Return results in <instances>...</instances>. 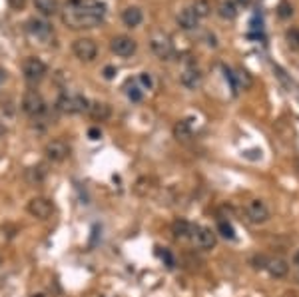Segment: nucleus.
I'll return each mask as SVG.
<instances>
[{"mask_svg": "<svg viewBox=\"0 0 299 297\" xmlns=\"http://www.w3.org/2000/svg\"><path fill=\"white\" fill-rule=\"evenodd\" d=\"M34 6L44 14V16H52L60 10L58 0H34Z\"/></svg>", "mask_w": 299, "mask_h": 297, "instance_id": "nucleus-19", "label": "nucleus"}, {"mask_svg": "<svg viewBox=\"0 0 299 297\" xmlns=\"http://www.w3.org/2000/svg\"><path fill=\"white\" fill-rule=\"evenodd\" d=\"M68 154H70V148H68V144H66L64 140H52V142H48L46 148H44V156H46L50 162H54V164L64 162V160L68 158Z\"/></svg>", "mask_w": 299, "mask_h": 297, "instance_id": "nucleus-9", "label": "nucleus"}, {"mask_svg": "<svg viewBox=\"0 0 299 297\" xmlns=\"http://www.w3.org/2000/svg\"><path fill=\"white\" fill-rule=\"evenodd\" d=\"M150 48H152V52L160 58V60H168V58L174 56V44H172L170 36L164 34V32H156L152 36V40H150Z\"/></svg>", "mask_w": 299, "mask_h": 297, "instance_id": "nucleus-5", "label": "nucleus"}, {"mask_svg": "<svg viewBox=\"0 0 299 297\" xmlns=\"http://www.w3.org/2000/svg\"><path fill=\"white\" fill-rule=\"evenodd\" d=\"M192 242L198 249H203V251H209V249H214L216 248V231H212L209 227L205 225H194L192 227Z\"/></svg>", "mask_w": 299, "mask_h": 297, "instance_id": "nucleus-2", "label": "nucleus"}, {"mask_svg": "<svg viewBox=\"0 0 299 297\" xmlns=\"http://www.w3.org/2000/svg\"><path fill=\"white\" fill-rule=\"evenodd\" d=\"M0 263H2V255H0Z\"/></svg>", "mask_w": 299, "mask_h": 297, "instance_id": "nucleus-40", "label": "nucleus"}, {"mask_svg": "<svg viewBox=\"0 0 299 297\" xmlns=\"http://www.w3.org/2000/svg\"><path fill=\"white\" fill-rule=\"evenodd\" d=\"M88 98H84L82 94H72V110L74 114H80V112H88Z\"/></svg>", "mask_w": 299, "mask_h": 297, "instance_id": "nucleus-23", "label": "nucleus"}, {"mask_svg": "<svg viewBox=\"0 0 299 297\" xmlns=\"http://www.w3.org/2000/svg\"><path fill=\"white\" fill-rule=\"evenodd\" d=\"M122 20H124V24H126L128 28H136V26L142 24L144 14H142V10H140L138 6H130V8H126V10L122 12Z\"/></svg>", "mask_w": 299, "mask_h": 297, "instance_id": "nucleus-17", "label": "nucleus"}, {"mask_svg": "<svg viewBox=\"0 0 299 297\" xmlns=\"http://www.w3.org/2000/svg\"><path fill=\"white\" fill-rule=\"evenodd\" d=\"M285 42L291 50H297L299 52V28H287L285 32Z\"/></svg>", "mask_w": 299, "mask_h": 297, "instance_id": "nucleus-24", "label": "nucleus"}, {"mask_svg": "<svg viewBox=\"0 0 299 297\" xmlns=\"http://www.w3.org/2000/svg\"><path fill=\"white\" fill-rule=\"evenodd\" d=\"M140 82H142V86H144V88H148V90H150V88L154 86V80H152V76H150L148 72L140 74Z\"/></svg>", "mask_w": 299, "mask_h": 297, "instance_id": "nucleus-30", "label": "nucleus"}, {"mask_svg": "<svg viewBox=\"0 0 299 297\" xmlns=\"http://www.w3.org/2000/svg\"><path fill=\"white\" fill-rule=\"evenodd\" d=\"M237 2H239V4H242V6H249V4L253 2V0H237Z\"/></svg>", "mask_w": 299, "mask_h": 297, "instance_id": "nucleus-36", "label": "nucleus"}, {"mask_svg": "<svg viewBox=\"0 0 299 297\" xmlns=\"http://www.w3.org/2000/svg\"><path fill=\"white\" fill-rule=\"evenodd\" d=\"M179 82H182V86H186L188 90H196V88L201 86V72L196 66L186 68L182 72V76H179Z\"/></svg>", "mask_w": 299, "mask_h": 297, "instance_id": "nucleus-12", "label": "nucleus"}, {"mask_svg": "<svg viewBox=\"0 0 299 297\" xmlns=\"http://www.w3.org/2000/svg\"><path fill=\"white\" fill-rule=\"evenodd\" d=\"M32 297H44V295H42V293H36V295H32Z\"/></svg>", "mask_w": 299, "mask_h": 297, "instance_id": "nucleus-38", "label": "nucleus"}, {"mask_svg": "<svg viewBox=\"0 0 299 297\" xmlns=\"http://www.w3.org/2000/svg\"><path fill=\"white\" fill-rule=\"evenodd\" d=\"M88 136H90V140H100L102 134H100L98 128H90V130H88Z\"/></svg>", "mask_w": 299, "mask_h": 297, "instance_id": "nucleus-33", "label": "nucleus"}, {"mask_svg": "<svg viewBox=\"0 0 299 297\" xmlns=\"http://www.w3.org/2000/svg\"><path fill=\"white\" fill-rule=\"evenodd\" d=\"M218 12H220V16L224 20H233L237 16V6L231 2V0H224V2L220 4V8H218Z\"/></svg>", "mask_w": 299, "mask_h": 297, "instance_id": "nucleus-21", "label": "nucleus"}, {"mask_svg": "<svg viewBox=\"0 0 299 297\" xmlns=\"http://www.w3.org/2000/svg\"><path fill=\"white\" fill-rule=\"evenodd\" d=\"M110 48H112V52H114L116 56H120V58H128V56H132V54L136 52L138 44H136V40H132L130 36H116V38H112Z\"/></svg>", "mask_w": 299, "mask_h": 297, "instance_id": "nucleus-10", "label": "nucleus"}, {"mask_svg": "<svg viewBox=\"0 0 299 297\" xmlns=\"http://www.w3.org/2000/svg\"><path fill=\"white\" fill-rule=\"evenodd\" d=\"M56 106H58V110L62 112V114H74V110H72V96H68V94L60 96Z\"/></svg>", "mask_w": 299, "mask_h": 297, "instance_id": "nucleus-25", "label": "nucleus"}, {"mask_svg": "<svg viewBox=\"0 0 299 297\" xmlns=\"http://www.w3.org/2000/svg\"><path fill=\"white\" fill-rule=\"evenodd\" d=\"M114 76H116V68H114V66H106V68H104V78H106V80H112Z\"/></svg>", "mask_w": 299, "mask_h": 297, "instance_id": "nucleus-32", "label": "nucleus"}, {"mask_svg": "<svg viewBox=\"0 0 299 297\" xmlns=\"http://www.w3.org/2000/svg\"><path fill=\"white\" fill-rule=\"evenodd\" d=\"M6 78H8V72H6L4 68H0V86H2V84L6 82Z\"/></svg>", "mask_w": 299, "mask_h": 297, "instance_id": "nucleus-35", "label": "nucleus"}, {"mask_svg": "<svg viewBox=\"0 0 299 297\" xmlns=\"http://www.w3.org/2000/svg\"><path fill=\"white\" fill-rule=\"evenodd\" d=\"M277 14H279V18H289L293 14V6L283 0V2H279V6H277Z\"/></svg>", "mask_w": 299, "mask_h": 297, "instance_id": "nucleus-28", "label": "nucleus"}, {"mask_svg": "<svg viewBox=\"0 0 299 297\" xmlns=\"http://www.w3.org/2000/svg\"><path fill=\"white\" fill-rule=\"evenodd\" d=\"M72 50L76 54L78 60L82 62H92L96 54H98V46L92 38H78L74 44H72Z\"/></svg>", "mask_w": 299, "mask_h": 297, "instance_id": "nucleus-6", "label": "nucleus"}, {"mask_svg": "<svg viewBox=\"0 0 299 297\" xmlns=\"http://www.w3.org/2000/svg\"><path fill=\"white\" fill-rule=\"evenodd\" d=\"M265 270H267V273L272 275V277L281 279V277H285L289 273V263L283 257H267Z\"/></svg>", "mask_w": 299, "mask_h": 297, "instance_id": "nucleus-11", "label": "nucleus"}, {"mask_svg": "<svg viewBox=\"0 0 299 297\" xmlns=\"http://www.w3.org/2000/svg\"><path fill=\"white\" fill-rule=\"evenodd\" d=\"M24 180L30 184V186H38L46 180V170L44 166H30L24 170Z\"/></svg>", "mask_w": 299, "mask_h": 297, "instance_id": "nucleus-15", "label": "nucleus"}, {"mask_svg": "<svg viewBox=\"0 0 299 297\" xmlns=\"http://www.w3.org/2000/svg\"><path fill=\"white\" fill-rule=\"evenodd\" d=\"M88 112H90V116H92V120H96V122H106L108 118L112 116V108L108 104H104V102L90 104L88 106Z\"/></svg>", "mask_w": 299, "mask_h": 297, "instance_id": "nucleus-14", "label": "nucleus"}, {"mask_svg": "<svg viewBox=\"0 0 299 297\" xmlns=\"http://www.w3.org/2000/svg\"><path fill=\"white\" fill-rule=\"evenodd\" d=\"M192 223L186 222V220H175L174 225H172V233L177 237V240H186V237L192 235Z\"/></svg>", "mask_w": 299, "mask_h": 297, "instance_id": "nucleus-18", "label": "nucleus"}, {"mask_svg": "<svg viewBox=\"0 0 299 297\" xmlns=\"http://www.w3.org/2000/svg\"><path fill=\"white\" fill-rule=\"evenodd\" d=\"M0 110H2V114H4L6 118H12V116L16 114V106H14V100H12V98H6V100H2V106H0Z\"/></svg>", "mask_w": 299, "mask_h": 297, "instance_id": "nucleus-27", "label": "nucleus"}, {"mask_svg": "<svg viewBox=\"0 0 299 297\" xmlns=\"http://www.w3.org/2000/svg\"><path fill=\"white\" fill-rule=\"evenodd\" d=\"M295 279H297V281H299V272H297V275H295Z\"/></svg>", "mask_w": 299, "mask_h": 297, "instance_id": "nucleus-39", "label": "nucleus"}, {"mask_svg": "<svg viewBox=\"0 0 299 297\" xmlns=\"http://www.w3.org/2000/svg\"><path fill=\"white\" fill-rule=\"evenodd\" d=\"M106 6L100 0H70L62 10V22L74 30L80 28H94L102 22Z\"/></svg>", "mask_w": 299, "mask_h": 297, "instance_id": "nucleus-1", "label": "nucleus"}, {"mask_svg": "<svg viewBox=\"0 0 299 297\" xmlns=\"http://www.w3.org/2000/svg\"><path fill=\"white\" fill-rule=\"evenodd\" d=\"M174 136H175L177 140H182V142H188V140L192 138V126H190V122H188V120L177 122V124L174 126Z\"/></svg>", "mask_w": 299, "mask_h": 297, "instance_id": "nucleus-20", "label": "nucleus"}, {"mask_svg": "<svg viewBox=\"0 0 299 297\" xmlns=\"http://www.w3.org/2000/svg\"><path fill=\"white\" fill-rule=\"evenodd\" d=\"M192 10L198 18H205L209 14V10H212V6H209L207 0H194V4H192Z\"/></svg>", "mask_w": 299, "mask_h": 297, "instance_id": "nucleus-22", "label": "nucleus"}, {"mask_svg": "<svg viewBox=\"0 0 299 297\" xmlns=\"http://www.w3.org/2000/svg\"><path fill=\"white\" fill-rule=\"evenodd\" d=\"M128 98H130L132 102H140V100H142V90H140L136 84H132V86L128 88Z\"/></svg>", "mask_w": 299, "mask_h": 297, "instance_id": "nucleus-29", "label": "nucleus"}, {"mask_svg": "<svg viewBox=\"0 0 299 297\" xmlns=\"http://www.w3.org/2000/svg\"><path fill=\"white\" fill-rule=\"evenodd\" d=\"M177 24L182 30H196L198 24H199V18L194 14L192 8H184L182 12L177 14Z\"/></svg>", "mask_w": 299, "mask_h": 297, "instance_id": "nucleus-13", "label": "nucleus"}, {"mask_svg": "<svg viewBox=\"0 0 299 297\" xmlns=\"http://www.w3.org/2000/svg\"><path fill=\"white\" fill-rule=\"evenodd\" d=\"M4 132H6V128H4V124L0 122V136H4Z\"/></svg>", "mask_w": 299, "mask_h": 297, "instance_id": "nucleus-37", "label": "nucleus"}, {"mask_svg": "<svg viewBox=\"0 0 299 297\" xmlns=\"http://www.w3.org/2000/svg\"><path fill=\"white\" fill-rule=\"evenodd\" d=\"M26 210H28L30 216L36 218V220H48L52 216V212H54V205H52V201L48 198H32L28 201Z\"/></svg>", "mask_w": 299, "mask_h": 297, "instance_id": "nucleus-7", "label": "nucleus"}, {"mask_svg": "<svg viewBox=\"0 0 299 297\" xmlns=\"http://www.w3.org/2000/svg\"><path fill=\"white\" fill-rule=\"evenodd\" d=\"M291 265H295L297 270H299V249L293 251V255H291Z\"/></svg>", "mask_w": 299, "mask_h": 297, "instance_id": "nucleus-34", "label": "nucleus"}, {"mask_svg": "<svg viewBox=\"0 0 299 297\" xmlns=\"http://www.w3.org/2000/svg\"><path fill=\"white\" fill-rule=\"evenodd\" d=\"M44 110H46V102H44L40 92H36V90L24 92V96H22V112L24 114L36 118V116L44 114Z\"/></svg>", "mask_w": 299, "mask_h": 297, "instance_id": "nucleus-3", "label": "nucleus"}, {"mask_svg": "<svg viewBox=\"0 0 299 297\" xmlns=\"http://www.w3.org/2000/svg\"><path fill=\"white\" fill-rule=\"evenodd\" d=\"M28 30L32 32L34 36H38V38H48L52 34L50 24L44 22V20H38V18H30L28 20Z\"/></svg>", "mask_w": 299, "mask_h": 297, "instance_id": "nucleus-16", "label": "nucleus"}, {"mask_svg": "<svg viewBox=\"0 0 299 297\" xmlns=\"http://www.w3.org/2000/svg\"><path fill=\"white\" fill-rule=\"evenodd\" d=\"M218 231H220L222 237H225V240H235V231H233V225L229 222H220Z\"/></svg>", "mask_w": 299, "mask_h": 297, "instance_id": "nucleus-26", "label": "nucleus"}, {"mask_svg": "<svg viewBox=\"0 0 299 297\" xmlns=\"http://www.w3.org/2000/svg\"><path fill=\"white\" fill-rule=\"evenodd\" d=\"M246 218L248 222L255 223V225H261L269 220V207L263 199H249L246 203Z\"/></svg>", "mask_w": 299, "mask_h": 297, "instance_id": "nucleus-4", "label": "nucleus"}, {"mask_svg": "<svg viewBox=\"0 0 299 297\" xmlns=\"http://www.w3.org/2000/svg\"><path fill=\"white\" fill-rule=\"evenodd\" d=\"M8 4L14 8V10H22L26 6V0H8Z\"/></svg>", "mask_w": 299, "mask_h": 297, "instance_id": "nucleus-31", "label": "nucleus"}, {"mask_svg": "<svg viewBox=\"0 0 299 297\" xmlns=\"http://www.w3.org/2000/svg\"><path fill=\"white\" fill-rule=\"evenodd\" d=\"M22 72H24L26 80L38 82V80H42L46 76V64L40 60V58L30 56V58H26L24 64H22Z\"/></svg>", "mask_w": 299, "mask_h": 297, "instance_id": "nucleus-8", "label": "nucleus"}]
</instances>
